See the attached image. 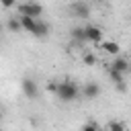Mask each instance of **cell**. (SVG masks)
Segmentation results:
<instances>
[{
  "mask_svg": "<svg viewBox=\"0 0 131 131\" xmlns=\"http://www.w3.org/2000/svg\"><path fill=\"white\" fill-rule=\"evenodd\" d=\"M108 55H117L119 51H121V47H119V43H115V41H104L102 45H100Z\"/></svg>",
  "mask_w": 131,
  "mask_h": 131,
  "instance_id": "7c38bea8",
  "label": "cell"
},
{
  "mask_svg": "<svg viewBox=\"0 0 131 131\" xmlns=\"http://www.w3.org/2000/svg\"><path fill=\"white\" fill-rule=\"evenodd\" d=\"M2 117H4V111H2V106H0V121H2Z\"/></svg>",
  "mask_w": 131,
  "mask_h": 131,
  "instance_id": "ac0fdd59",
  "label": "cell"
},
{
  "mask_svg": "<svg viewBox=\"0 0 131 131\" xmlns=\"http://www.w3.org/2000/svg\"><path fill=\"white\" fill-rule=\"evenodd\" d=\"M86 39H88L90 43H96V45H98V43L102 41V29H100V27H92V25L86 27Z\"/></svg>",
  "mask_w": 131,
  "mask_h": 131,
  "instance_id": "52a82bcc",
  "label": "cell"
},
{
  "mask_svg": "<svg viewBox=\"0 0 131 131\" xmlns=\"http://www.w3.org/2000/svg\"><path fill=\"white\" fill-rule=\"evenodd\" d=\"M70 37L76 41V43H80V45H84L88 39H86V27H74L72 29V33H70Z\"/></svg>",
  "mask_w": 131,
  "mask_h": 131,
  "instance_id": "9c48e42d",
  "label": "cell"
},
{
  "mask_svg": "<svg viewBox=\"0 0 131 131\" xmlns=\"http://www.w3.org/2000/svg\"><path fill=\"white\" fill-rule=\"evenodd\" d=\"M84 63H86V66H94V63H96V57H94L92 53H84Z\"/></svg>",
  "mask_w": 131,
  "mask_h": 131,
  "instance_id": "5bb4252c",
  "label": "cell"
},
{
  "mask_svg": "<svg viewBox=\"0 0 131 131\" xmlns=\"http://www.w3.org/2000/svg\"><path fill=\"white\" fill-rule=\"evenodd\" d=\"M111 68H115V70H119V72L127 74V72L131 70V63H129L125 57H115V59H113V63H111Z\"/></svg>",
  "mask_w": 131,
  "mask_h": 131,
  "instance_id": "30bf717a",
  "label": "cell"
},
{
  "mask_svg": "<svg viewBox=\"0 0 131 131\" xmlns=\"http://www.w3.org/2000/svg\"><path fill=\"white\" fill-rule=\"evenodd\" d=\"M104 127H106V129H115V131H125V129H127V125H125V123H119V121H108Z\"/></svg>",
  "mask_w": 131,
  "mask_h": 131,
  "instance_id": "4fadbf2b",
  "label": "cell"
},
{
  "mask_svg": "<svg viewBox=\"0 0 131 131\" xmlns=\"http://www.w3.org/2000/svg\"><path fill=\"white\" fill-rule=\"evenodd\" d=\"M108 76H111V80L117 84V88L121 90V92H125V74L123 72H119V70H115V68H108Z\"/></svg>",
  "mask_w": 131,
  "mask_h": 131,
  "instance_id": "ba28073f",
  "label": "cell"
},
{
  "mask_svg": "<svg viewBox=\"0 0 131 131\" xmlns=\"http://www.w3.org/2000/svg\"><path fill=\"white\" fill-rule=\"evenodd\" d=\"M0 4H2L4 8H12V6L16 4V0H0Z\"/></svg>",
  "mask_w": 131,
  "mask_h": 131,
  "instance_id": "e0dca14e",
  "label": "cell"
},
{
  "mask_svg": "<svg viewBox=\"0 0 131 131\" xmlns=\"http://www.w3.org/2000/svg\"><path fill=\"white\" fill-rule=\"evenodd\" d=\"M82 129H84V131H86V129H100V125H98V123H94V121H90V123H86Z\"/></svg>",
  "mask_w": 131,
  "mask_h": 131,
  "instance_id": "2e32d148",
  "label": "cell"
},
{
  "mask_svg": "<svg viewBox=\"0 0 131 131\" xmlns=\"http://www.w3.org/2000/svg\"><path fill=\"white\" fill-rule=\"evenodd\" d=\"M45 88H47V92H53V94H55V92H57V82H53V80H51V82H47V86H45Z\"/></svg>",
  "mask_w": 131,
  "mask_h": 131,
  "instance_id": "9a60e30c",
  "label": "cell"
},
{
  "mask_svg": "<svg viewBox=\"0 0 131 131\" xmlns=\"http://www.w3.org/2000/svg\"><path fill=\"white\" fill-rule=\"evenodd\" d=\"M0 29H2V27H0Z\"/></svg>",
  "mask_w": 131,
  "mask_h": 131,
  "instance_id": "ffe728a7",
  "label": "cell"
},
{
  "mask_svg": "<svg viewBox=\"0 0 131 131\" xmlns=\"http://www.w3.org/2000/svg\"><path fill=\"white\" fill-rule=\"evenodd\" d=\"M55 94L61 102H74L80 94V88L72 80H63V82H57V92Z\"/></svg>",
  "mask_w": 131,
  "mask_h": 131,
  "instance_id": "7a4b0ae2",
  "label": "cell"
},
{
  "mask_svg": "<svg viewBox=\"0 0 131 131\" xmlns=\"http://www.w3.org/2000/svg\"><path fill=\"white\" fill-rule=\"evenodd\" d=\"M72 12L78 16V18H90V6L84 2V0H76V2H72Z\"/></svg>",
  "mask_w": 131,
  "mask_h": 131,
  "instance_id": "5b68a950",
  "label": "cell"
},
{
  "mask_svg": "<svg viewBox=\"0 0 131 131\" xmlns=\"http://www.w3.org/2000/svg\"><path fill=\"white\" fill-rule=\"evenodd\" d=\"M6 27H8V31H10V33H18V31H23L20 16H18V18H16V16H10V18H8V23H6Z\"/></svg>",
  "mask_w": 131,
  "mask_h": 131,
  "instance_id": "8fae6325",
  "label": "cell"
},
{
  "mask_svg": "<svg viewBox=\"0 0 131 131\" xmlns=\"http://www.w3.org/2000/svg\"><path fill=\"white\" fill-rule=\"evenodd\" d=\"M20 88H23V94L27 96V98H39V86H37V82L33 80V78H23V82H20Z\"/></svg>",
  "mask_w": 131,
  "mask_h": 131,
  "instance_id": "277c9868",
  "label": "cell"
},
{
  "mask_svg": "<svg viewBox=\"0 0 131 131\" xmlns=\"http://www.w3.org/2000/svg\"><path fill=\"white\" fill-rule=\"evenodd\" d=\"M82 94H84V98H88V100L98 98V94H100V86H98V82H86L84 88H82Z\"/></svg>",
  "mask_w": 131,
  "mask_h": 131,
  "instance_id": "8992f818",
  "label": "cell"
},
{
  "mask_svg": "<svg viewBox=\"0 0 131 131\" xmlns=\"http://www.w3.org/2000/svg\"><path fill=\"white\" fill-rule=\"evenodd\" d=\"M18 14H27V16H35V18H39V16L43 14V6H41L39 2L27 0V2H23V4L18 6Z\"/></svg>",
  "mask_w": 131,
  "mask_h": 131,
  "instance_id": "3957f363",
  "label": "cell"
},
{
  "mask_svg": "<svg viewBox=\"0 0 131 131\" xmlns=\"http://www.w3.org/2000/svg\"><path fill=\"white\" fill-rule=\"evenodd\" d=\"M20 23H23V29H25L27 33H31L33 37H37V39H45V37L49 35V31H51V27H49L47 23H43V20H39V18H35V16L20 14Z\"/></svg>",
  "mask_w": 131,
  "mask_h": 131,
  "instance_id": "6da1fadb",
  "label": "cell"
},
{
  "mask_svg": "<svg viewBox=\"0 0 131 131\" xmlns=\"http://www.w3.org/2000/svg\"><path fill=\"white\" fill-rule=\"evenodd\" d=\"M98 2H108V0H98Z\"/></svg>",
  "mask_w": 131,
  "mask_h": 131,
  "instance_id": "d6986e66",
  "label": "cell"
}]
</instances>
